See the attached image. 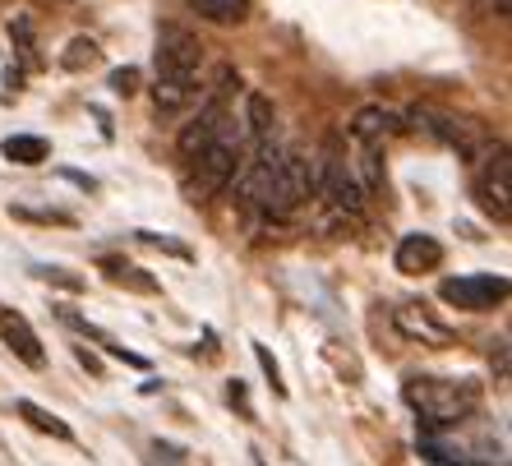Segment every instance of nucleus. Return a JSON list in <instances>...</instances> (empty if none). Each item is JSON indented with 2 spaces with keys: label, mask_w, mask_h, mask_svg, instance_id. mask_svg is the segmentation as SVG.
<instances>
[{
  "label": "nucleus",
  "mask_w": 512,
  "mask_h": 466,
  "mask_svg": "<svg viewBox=\"0 0 512 466\" xmlns=\"http://www.w3.org/2000/svg\"><path fill=\"white\" fill-rule=\"evenodd\" d=\"M245 153H250V134H245V120L231 111L227 125L213 134V144L185 162V167H190L185 171V194H190L194 204H208L213 194H222L231 180H236Z\"/></svg>",
  "instance_id": "f257e3e1"
},
{
  "label": "nucleus",
  "mask_w": 512,
  "mask_h": 466,
  "mask_svg": "<svg viewBox=\"0 0 512 466\" xmlns=\"http://www.w3.org/2000/svg\"><path fill=\"white\" fill-rule=\"evenodd\" d=\"M402 397L429 430H453L480 411L485 388L476 379H406Z\"/></svg>",
  "instance_id": "f03ea898"
},
{
  "label": "nucleus",
  "mask_w": 512,
  "mask_h": 466,
  "mask_svg": "<svg viewBox=\"0 0 512 466\" xmlns=\"http://www.w3.org/2000/svg\"><path fill=\"white\" fill-rule=\"evenodd\" d=\"M319 199L333 208L342 222H365V213H370V194L360 190L356 171H351L346 153L337 148V139L328 144V153H323V162H319Z\"/></svg>",
  "instance_id": "7ed1b4c3"
},
{
  "label": "nucleus",
  "mask_w": 512,
  "mask_h": 466,
  "mask_svg": "<svg viewBox=\"0 0 512 466\" xmlns=\"http://www.w3.org/2000/svg\"><path fill=\"white\" fill-rule=\"evenodd\" d=\"M476 204L485 208L494 222L512 217V162H508V144H489V153L480 157L476 167Z\"/></svg>",
  "instance_id": "20e7f679"
},
{
  "label": "nucleus",
  "mask_w": 512,
  "mask_h": 466,
  "mask_svg": "<svg viewBox=\"0 0 512 466\" xmlns=\"http://www.w3.org/2000/svg\"><path fill=\"white\" fill-rule=\"evenodd\" d=\"M439 296L466 314H485L494 310L499 300H508V277L499 273H466V277H448L439 287Z\"/></svg>",
  "instance_id": "39448f33"
},
{
  "label": "nucleus",
  "mask_w": 512,
  "mask_h": 466,
  "mask_svg": "<svg viewBox=\"0 0 512 466\" xmlns=\"http://www.w3.org/2000/svg\"><path fill=\"white\" fill-rule=\"evenodd\" d=\"M203 70V47L190 28L167 24L157 33V79H194Z\"/></svg>",
  "instance_id": "423d86ee"
},
{
  "label": "nucleus",
  "mask_w": 512,
  "mask_h": 466,
  "mask_svg": "<svg viewBox=\"0 0 512 466\" xmlns=\"http://www.w3.org/2000/svg\"><path fill=\"white\" fill-rule=\"evenodd\" d=\"M402 130H406V125H402V116H397L393 107L370 102V107H360L356 116H351L346 139H351V148H374V153H388V144H393Z\"/></svg>",
  "instance_id": "0eeeda50"
},
{
  "label": "nucleus",
  "mask_w": 512,
  "mask_h": 466,
  "mask_svg": "<svg viewBox=\"0 0 512 466\" xmlns=\"http://www.w3.org/2000/svg\"><path fill=\"white\" fill-rule=\"evenodd\" d=\"M393 323H397V333H402L406 342H420V347H453V342H457L453 328H448L443 319H434V314H429L425 305H416V300L397 305Z\"/></svg>",
  "instance_id": "6e6552de"
},
{
  "label": "nucleus",
  "mask_w": 512,
  "mask_h": 466,
  "mask_svg": "<svg viewBox=\"0 0 512 466\" xmlns=\"http://www.w3.org/2000/svg\"><path fill=\"white\" fill-rule=\"evenodd\" d=\"M411 120H416V130H425L429 139H439V144L457 148L462 157H476L480 139L471 134V125H462V120H453V116H443V111H429V107H416V111H411Z\"/></svg>",
  "instance_id": "1a4fd4ad"
},
{
  "label": "nucleus",
  "mask_w": 512,
  "mask_h": 466,
  "mask_svg": "<svg viewBox=\"0 0 512 466\" xmlns=\"http://www.w3.org/2000/svg\"><path fill=\"white\" fill-rule=\"evenodd\" d=\"M0 342L24 360V365H33V370L47 365V351H42V337L33 333V323H28L19 310H5V305H0Z\"/></svg>",
  "instance_id": "9d476101"
},
{
  "label": "nucleus",
  "mask_w": 512,
  "mask_h": 466,
  "mask_svg": "<svg viewBox=\"0 0 512 466\" xmlns=\"http://www.w3.org/2000/svg\"><path fill=\"white\" fill-rule=\"evenodd\" d=\"M199 97H203L199 74H194V79H157V84H153V111L162 120L185 116V111H190Z\"/></svg>",
  "instance_id": "9b49d317"
},
{
  "label": "nucleus",
  "mask_w": 512,
  "mask_h": 466,
  "mask_svg": "<svg viewBox=\"0 0 512 466\" xmlns=\"http://www.w3.org/2000/svg\"><path fill=\"white\" fill-rule=\"evenodd\" d=\"M439 263H443V245L434 236H425V231L402 236V245H397V273L420 277V273H434Z\"/></svg>",
  "instance_id": "f8f14e48"
},
{
  "label": "nucleus",
  "mask_w": 512,
  "mask_h": 466,
  "mask_svg": "<svg viewBox=\"0 0 512 466\" xmlns=\"http://www.w3.org/2000/svg\"><path fill=\"white\" fill-rule=\"evenodd\" d=\"M0 153H5V162H14V167H42L51 157V144L37 139V134H10V139L0 144Z\"/></svg>",
  "instance_id": "ddd939ff"
},
{
  "label": "nucleus",
  "mask_w": 512,
  "mask_h": 466,
  "mask_svg": "<svg viewBox=\"0 0 512 466\" xmlns=\"http://www.w3.org/2000/svg\"><path fill=\"white\" fill-rule=\"evenodd\" d=\"M250 10H254V0H194V14L208 19V24H222V28L245 24Z\"/></svg>",
  "instance_id": "4468645a"
},
{
  "label": "nucleus",
  "mask_w": 512,
  "mask_h": 466,
  "mask_svg": "<svg viewBox=\"0 0 512 466\" xmlns=\"http://www.w3.org/2000/svg\"><path fill=\"white\" fill-rule=\"evenodd\" d=\"M14 411H19V416H24L37 434H51V439H65V443L74 439V430L65 425V420L51 416V411H47V407H37V402H28V397H19V402H14Z\"/></svg>",
  "instance_id": "2eb2a0df"
},
{
  "label": "nucleus",
  "mask_w": 512,
  "mask_h": 466,
  "mask_svg": "<svg viewBox=\"0 0 512 466\" xmlns=\"http://www.w3.org/2000/svg\"><path fill=\"white\" fill-rule=\"evenodd\" d=\"M102 268H107L111 282H120V287L143 291V296H157V282H153V277H143V268H134V263H125V259H102Z\"/></svg>",
  "instance_id": "dca6fc26"
},
{
  "label": "nucleus",
  "mask_w": 512,
  "mask_h": 466,
  "mask_svg": "<svg viewBox=\"0 0 512 466\" xmlns=\"http://www.w3.org/2000/svg\"><path fill=\"white\" fill-rule=\"evenodd\" d=\"M97 60H102V51H97L93 37H70V47H65L60 65H65L70 74H84V70H93Z\"/></svg>",
  "instance_id": "f3484780"
},
{
  "label": "nucleus",
  "mask_w": 512,
  "mask_h": 466,
  "mask_svg": "<svg viewBox=\"0 0 512 466\" xmlns=\"http://www.w3.org/2000/svg\"><path fill=\"white\" fill-rule=\"evenodd\" d=\"M111 93H120V97H134V93H139V70H134V65H125V70H111Z\"/></svg>",
  "instance_id": "a211bd4d"
},
{
  "label": "nucleus",
  "mask_w": 512,
  "mask_h": 466,
  "mask_svg": "<svg viewBox=\"0 0 512 466\" xmlns=\"http://www.w3.org/2000/svg\"><path fill=\"white\" fill-rule=\"evenodd\" d=\"M37 277L42 282H60V287H70V291H84V277H74L70 268H37Z\"/></svg>",
  "instance_id": "6ab92c4d"
},
{
  "label": "nucleus",
  "mask_w": 512,
  "mask_h": 466,
  "mask_svg": "<svg viewBox=\"0 0 512 466\" xmlns=\"http://www.w3.org/2000/svg\"><path fill=\"white\" fill-rule=\"evenodd\" d=\"M254 356H259L263 374H268V379H273V388H277V393H286V383H282V370H277V360L268 356V347H263V342H254Z\"/></svg>",
  "instance_id": "aec40b11"
},
{
  "label": "nucleus",
  "mask_w": 512,
  "mask_h": 466,
  "mask_svg": "<svg viewBox=\"0 0 512 466\" xmlns=\"http://www.w3.org/2000/svg\"><path fill=\"white\" fill-rule=\"evenodd\" d=\"M139 240H143V245H162V250H171L176 259H190V250H185V245H176V240H167V236H157V231H139Z\"/></svg>",
  "instance_id": "412c9836"
},
{
  "label": "nucleus",
  "mask_w": 512,
  "mask_h": 466,
  "mask_svg": "<svg viewBox=\"0 0 512 466\" xmlns=\"http://www.w3.org/2000/svg\"><path fill=\"white\" fill-rule=\"evenodd\" d=\"M79 360H84V365H88V370H93V374L102 370V365H97V356H93V351H84V347H79Z\"/></svg>",
  "instance_id": "4be33fe9"
}]
</instances>
